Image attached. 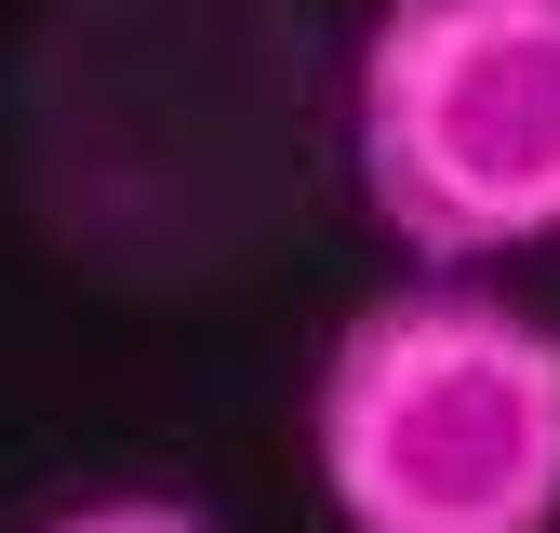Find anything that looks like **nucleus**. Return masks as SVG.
Returning <instances> with one entry per match:
<instances>
[{"mask_svg":"<svg viewBox=\"0 0 560 533\" xmlns=\"http://www.w3.org/2000/svg\"><path fill=\"white\" fill-rule=\"evenodd\" d=\"M294 161V27L267 0H81L27 67V187L94 266H214Z\"/></svg>","mask_w":560,"mask_h":533,"instance_id":"1","label":"nucleus"},{"mask_svg":"<svg viewBox=\"0 0 560 533\" xmlns=\"http://www.w3.org/2000/svg\"><path fill=\"white\" fill-rule=\"evenodd\" d=\"M307 440L347 533H560V320L400 281L347 307Z\"/></svg>","mask_w":560,"mask_h":533,"instance_id":"2","label":"nucleus"},{"mask_svg":"<svg viewBox=\"0 0 560 533\" xmlns=\"http://www.w3.org/2000/svg\"><path fill=\"white\" fill-rule=\"evenodd\" d=\"M347 174L413 266L560 240V0H374Z\"/></svg>","mask_w":560,"mask_h":533,"instance_id":"3","label":"nucleus"},{"mask_svg":"<svg viewBox=\"0 0 560 533\" xmlns=\"http://www.w3.org/2000/svg\"><path fill=\"white\" fill-rule=\"evenodd\" d=\"M27 533H214L187 494H67L54 520H27Z\"/></svg>","mask_w":560,"mask_h":533,"instance_id":"4","label":"nucleus"}]
</instances>
